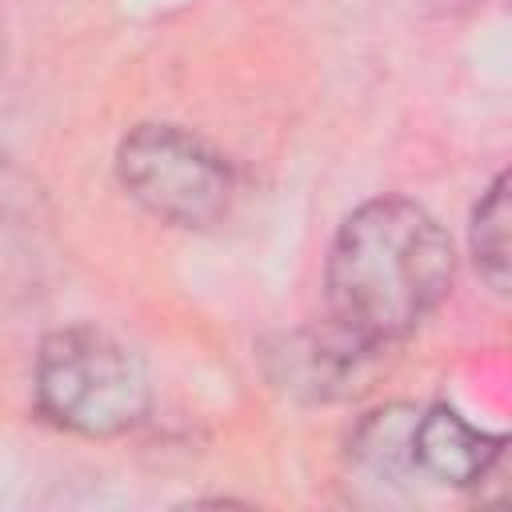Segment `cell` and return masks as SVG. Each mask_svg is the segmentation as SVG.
Returning a JSON list of instances; mask_svg holds the SVG:
<instances>
[{
  "mask_svg": "<svg viewBox=\"0 0 512 512\" xmlns=\"http://www.w3.org/2000/svg\"><path fill=\"white\" fill-rule=\"evenodd\" d=\"M452 268V240L432 212L400 196L368 200L340 224L328 248L324 288L332 320L372 348H388L440 308Z\"/></svg>",
  "mask_w": 512,
  "mask_h": 512,
  "instance_id": "obj_1",
  "label": "cell"
},
{
  "mask_svg": "<svg viewBox=\"0 0 512 512\" xmlns=\"http://www.w3.org/2000/svg\"><path fill=\"white\" fill-rule=\"evenodd\" d=\"M40 412L80 436H120L148 412V376L140 360L104 332L60 328L36 356Z\"/></svg>",
  "mask_w": 512,
  "mask_h": 512,
  "instance_id": "obj_2",
  "label": "cell"
},
{
  "mask_svg": "<svg viewBox=\"0 0 512 512\" xmlns=\"http://www.w3.org/2000/svg\"><path fill=\"white\" fill-rule=\"evenodd\" d=\"M120 188L156 220L212 228L236 192L228 160L176 124H140L116 148Z\"/></svg>",
  "mask_w": 512,
  "mask_h": 512,
  "instance_id": "obj_3",
  "label": "cell"
},
{
  "mask_svg": "<svg viewBox=\"0 0 512 512\" xmlns=\"http://www.w3.org/2000/svg\"><path fill=\"white\" fill-rule=\"evenodd\" d=\"M384 348H372L368 340L352 336L336 320L320 332H292L280 340V348L268 352L272 380L304 400H336L356 388H364L376 356Z\"/></svg>",
  "mask_w": 512,
  "mask_h": 512,
  "instance_id": "obj_4",
  "label": "cell"
},
{
  "mask_svg": "<svg viewBox=\"0 0 512 512\" xmlns=\"http://www.w3.org/2000/svg\"><path fill=\"white\" fill-rule=\"evenodd\" d=\"M500 452H504V436L480 432L448 404L416 408L412 416L408 456H412V472L424 480H440L456 488L476 484L492 472Z\"/></svg>",
  "mask_w": 512,
  "mask_h": 512,
  "instance_id": "obj_5",
  "label": "cell"
},
{
  "mask_svg": "<svg viewBox=\"0 0 512 512\" xmlns=\"http://www.w3.org/2000/svg\"><path fill=\"white\" fill-rule=\"evenodd\" d=\"M412 416H416V408H404V404H392V408L372 412L356 428V436H352L356 460L364 468H372L376 476H384V480H408V476H416L412 472V456H408Z\"/></svg>",
  "mask_w": 512,
  "mask_h": 512,
  "instance_id": "obj_6",
  "label": "cell"
},
{
  "mask_svg": "<svg viewBox=\"0 0 512 512\" xmlns=\"http://www.w3.org/2000/svg\"><path fill=\"white\" fill-rule=\"evenodd\" d=\"M468 240H472V260H476L480 276L488 280V288L508 292V264H512V256H508V176L504 172L480 196V204L472 212Z\"/></svg>",
  "mask_w": 512,
  "mask_h": 512,
  "instance_id": "obj_7",
  "label": "cell"
}]
</instances>
